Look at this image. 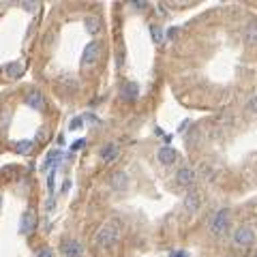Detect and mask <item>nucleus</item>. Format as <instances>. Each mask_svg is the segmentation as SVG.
Here are the masks:
<instances>
[{"label": "nucleus", "mask_w": 257, "mask_h": 257, "mask_svg": "<svg viewBox=\"0 0 257 257\" xmlns=\"http://www.w3.org/2000/svg\"><path fill=\"white\" fill-rule=\"evenodd\" d=\"M118 238H120V225H118L116 221H110V223H105L99 232H96L94 244L99 246V249H107V246L116 244Z\"/></svg>", "instance_id": "1"}, {"label": "nucleus", "mask_w": 257, "mask_h": 257, "mask_svg": "<svg viewBox=\"0 0 257 257\" xmlns=\"http://www.w3.org/2000/svg\"><path fill=\"white\" fill-rule=\"evenodd\" d=\"M229 225H232V212L227 208H221V210L212 212V217L208 219V229L214 236H223L229 232Z\"/></svg>", "instance_id": "2"}, {"label": "nucleus", "mask_w": 257, "mask_h": 257, "mask_svg": "<svg viewBox=\"0 0 257 257\" xmlns=\"http://www.w3.org/2000/svg\"><path fill=\"white\" fill-rule=\"evenodd\" d=\"M253 242H255V229L251 227V225H240V227L234 232V244L236 246L246 249V246H251Z\"/></svg>", "instance_id": "3"}, {"label": "nucleus", "mask_w": 257, "mask_h": 257, "mask_svg": "<svg viewBox=\"0 0 257 257\" xmlns=\"http://www.w3.org/2000/svg\"><path fill=\"white\" fill-rule=\"evenodd\" d=\"M99 56H101V43H96V41L88 43L84 54H82V64L84 67H90V64H94L99 60Z\"/></svg>", "instance_id": "4"}, {"label": "nucleus", "mask_w": 257, "mask_h": 257, "mask_svg": "<svg viewBox=\"0 0 257 257\" xmlns=\"http://www.w3.org/2000/svg\"><path fill=\"white\" fill-rule=\"evenodd\" d=\"M202 208V195L200 191H189L184 195V210L189 214H197V210Z\"/></svg>", "instance_id": "5"}, {"label": "nucleus", "mask_w": 257, "mask_h": 257, "mask_svg": "<svg viewBox=\"0 0 257 257\" xmlns=\"http://www.w3.org/2000/svg\"><path fill=\"white\" fill-rule=\"evenodd\" d=\"M60 253L64 257H82L84 255V246L77 240H64L60 244Z\"/></svg>", "instance_id": "6"}, {"label": "nucleus", "mask_w": 257, "mask_h": 257, "mask_svg": "<svg viewBox=\"0 0 257 257\" xmlns=\"http://www.w3.org/2000/svg\"><path fill=\"white\" fill-rule=\"evenodd\" d=\"M195 180H197V174L191 167H180L176 171V182H178L180 186H193Z\"/></svg>", "instance_id": "7"}, {"label": "nucleus", "mask_w": 257, "mask_h": 257, "mask_svg": "<svg viewBox=\"0 0 257 257\" xmlns=\"http://www.w3.org/2000/svg\"><path fill=\"white\" fill-rule=\"evenodd\" d=\"M157 159H159V163H163V165H171V163H176V159H178V152H176L171 146H161L159 152H157Z\"/></svg>", "instance_id": "8"}, {"label": "nucleus", "mask_w": 257, "mask_h": 257, "mask_svg": "<svg viewBox=\"0 0 257 257\" xmlns=\"http://www.w3.org/2000/svg\"><path fill=\"white\" fill-rule=\"evenodd\" d=\"M110 186L114 191H125L127 186H128L127 171H114V174H111V178H110Z\"/></svg>", "instance_id": "9"}, {"label": "nucleus", "mask_w": 257, "mask_h": 257, "mask_svg": "<svg viewBox=\"0 0 257 257\" xmlns=\"http://www.w3.org/2000/svg\"><path fill=\"white\" fill-rule=\"evenodd\" d=\"M118 154H120V146H118V144H105V146L101 148V159H103V163L116 161Z\"/></svg>", "instance_id": "10"}, {"label": "nucleus", "mask_w": 257, "mask_h": 257, "mask_svg": "<svg viewBox=\"0 0 257 257\" xmlns=\"http://www.w3.org/2000/svg\"><path fill=\"white\" fill-rule=\"evenodd\" d=\"M35 227H37V214H35V210H26L24 217H21L19 229H21L24 234H30Z\"/></svg>", "instance_id": "11"}, {"label": "nucleus", "mask_w": 257, "mask_h": 257, "mask_svg": "<svg viewBox=\"0 0 257 257\" xmlns=\"http://www.w3.org/2000/svg\"><path fill=\"white\" fill-rule=\"evenodd\" d=\"M26 105L32 107V110H43L45 107V99L39 90H32V92L26 94Z\"/></svg>", "instance_id": "12"}, {"label": "nucleus", "mask_w": 257, "mask_h": 257, "mask_svg": "<svg viewBox=\"0 0 257 257\" xmlns=\"http://www.w3.org/2000/svg\"><path fill=\"white\" fill-rule=\"evenodd\" d=\"M244 41L249 43V45H257V19L249 21L244 28Z\"/></svg>", "instance_id": "13"}, {"label": "nucleus", "mask_w": 257, "mask_h": 257, "mask_svg": "<svg viewBox=\"0 0 257 257\" xmlns=\"http://www.w3.org/2000/svg\"><path fill=\"white\" fill-rule=\"evenodd\" d=\"M7 73H9V77H13V79H18L21 73H24V67H21L19 62H13V64H9L7 67Z\"/></svg>", "instance_id": "14"}, {"label": "nucleus", "mask_w": 257, "mask_h": 257, "mask_svg": "<svg viewBox=\"0 0 257 257\" xmlns=\"http://www.w3.org/2000/svg\"><path fill=\"white\" fill-rule=\"evenodd\" d=\"M15 150H18L19 154H28L32 150V142H18L15 144Z\"/></svg>", "instance_id": "15"}, {"label": "nucleus", "mask_w": 257, "mask_h": 257, "mask_svg": "<svg viewBox=\"0 0 257 257\" xmlns=\"http://www.w3.org/2000/svg\"><path fill=\"white\" fill-rule=\"evenodd\" d=\"M122 92H125V99H135V96H137V86L135 84H128L127 86V88L125 90H122Z\"/></svg>", "instance_id": "16"}, {"label": "nucleus", "mask_w": 257, "mask_h": 257, "mask_svg": "<svg viewBox=\"0 0 257 257\" xmlns=\"http://www.w3.org/2000/svg\"><path fill=\"white\" fill-rule=\"evenodd\" d=\"M86 28H88V32H99V19L96 18H86Z\"/></svg>", "instance_id": "17"}, {"label": "nucleus", "mask_w": 257, "mask_h": 257, "mask_svg": "<svg viewBox=\"0 0 257 257\" xmlns=\"http://www.w3.org/2000/svg\"><path fill=\"white\" fill-rule=\"evenodd\" d=\"M152 39H154V43H161V39H163V30H161L159 26H152Z\"/></svg>", "instance_id": "18"}, {"label": "nucleus", "mask_w": 257, "mask_h": 257, "mask_svg": "<svg viewBox=\"0 0 257 257\" xmlns=\"http://www.w3.org/2000/svg\"><path fill=\"white\" fill-rule=\"evenodd\" d=\"M246 212L251 214V219H253V221H257V202H253V203H251V206L246 208Z\"/></svg>", "instance_id": "19"}, {"label": "nucleus", "mask_w": 257, "mask_h": 257, "mask_svg": "<svg viewBox=\"0 0 257 257\" xmlns=\"http://www.w3.org/2000/svg\"><path fill=\"white\" fill-rule=\"evenodd\" d=\"M246 110L249 111H253V114H257V96H253V99L246 103Z\"/></svg>", "instance_id": "20"}, {"label": "nucleus", "mask_w": 257, "mask_h": 257, "mask_svg": "<svg viewBox=\"0 0 257 257\" xmlns=\"http://www.w3.org/2000/svg\"><path fill=\"white\" fill-rule=\"evenodd\" d=\"M82 125H84L82 118H73V120H71V128H73V131H75V128H82Z\"/></svg>", "instance_id": "21"}, {"label": "nucleus", "mask_w": 257, "mask_h": 257, "mask_svg": "<svg viewBox=\"0 0 257 257\" xmlns=\"http://www.w3.org/2000/svg\"><path fill=\"white\" fill-rule=\"evenodd\" d=\"M37 257H54L50 249H39V253H37Z\"/></svg>", "instance_id": "22"}, {"label": "nucleus", "mask_w": 257, "mask_h": 257, "mask_svg": "<svg viewBox=\"0 0 257 257\" xmlns=\"http://www.w3.org/2000/svg\"><path fill=\"white\" fill-rule=\"evenodd\" d=\"M84 144H86V139H77V142H73V150H79V148H84Z\"/></svg>", "instance_id": "23"}, {"label": "nucleus", "mask_w": 257, "mask_h": 257, "mask_svg": "<svg viewBox=\"0 0 257 257\" xmlns=\"http://www.w3.org/2000/svg\"><path fill=\"white\" fill-rule=\"evenodd\" d=\"M37 7H39L37 2H24V9H28V11H35Z\"/></svg>", "instance_id": "24"}, {"label": "nucleus", "mask_w": 257, "mask_h": 257, "mask_svg": "<svg viewBox=\"0 0 257 257\" xmlns=\"http://www.w3.org/2000/svg\"><path fill=\"white\" fill-rule=\"evenodd\" d=\"M169 257H189V253H186V251H176V253H171Z\"/></svg>", "instance_id": "25"}, {"label": "nucleus", "mask_w": 257, "mask_h": 257, "mask_svg": "<svg viewBox=\"0 0 257 257\" xmlns=\"http://www.w3.org/2000/svg\"><path fill=\"white\" fill-rule=\"evenodd\" d=\"M176 35H178V28H171V30H169V37H171V39H174Z\"/></svg>", "instance_id": "26"}, {"label": "nucleus", "mask_w": 257, "mask_h": 257, "mask_svg": "<svg viewBox=\"0 0 257 257\" xmlns=\"http://www.w3.org/2000/svg\"><path fill=\"white\" fill-rule=\"evenodd\" d=\"M0 208H2V195H0Z\"/></svg>", "instance_id": "27"}, {"label": "nucleus", "mask_w": 257, "mask_h": 257, "mask_svg": "<svg viewBox=\"0 0 257 257\" xmlns=\"http://www.w3.org/2000/svg\"><path fill=\"white\" fill-rule=\"evenodd\" d=\"M253 257H257V253H255V255H253Z\"/></svg>", "instance_id": "28"}]
</instances>
